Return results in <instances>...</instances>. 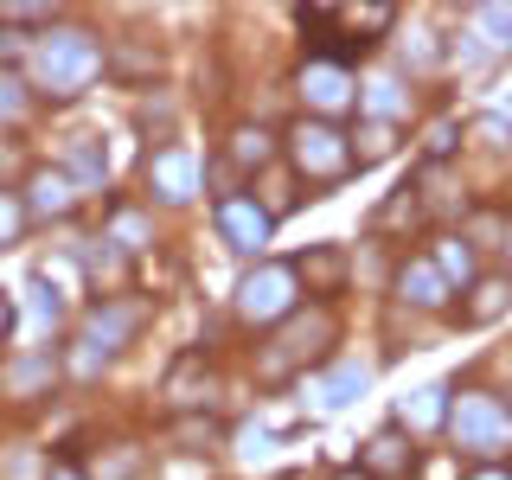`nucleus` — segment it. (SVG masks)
I'll list each match as a JSON object with an SVG mask.
<instances>
[{
  "label": "nucleus",
  "mask_w": 512,
  "mask_h": 480,
  "mask_svg": "<svg viewBox=\"0 0 512 480\" xmlns=\"http://www.w3.org/2000/svg\"><path fill=\"white\" fill-rule=\"evenodd\" d=\"M32 71H39L45 96H77L96 71H103V45H96L90 32H45Z\"/></svg>",
  "instance_id": "obj_1"
},
{
  "label": "nucleus",
  "mask_w": 512,
  "mask_h": 480,
  "mask_svg": "<svg viewBox=\"0 0 512 480\" xmlns=\"http://www.w3.org/2000/svg\"><path fill=\"white\" fill-rule=\"evenodd\" d=\"M448 436L468 448V455L493 461L500 448H512V410L493 391H461V404L448 410Z\"/></svg>",
  "instance_id": "obj_2"
},
{
  "label": "nucleus",
  "mask_w": 512,
  "mask_h": 480,
  "mask_svg": "<svg viewBox=\"0 0 512 480\" xmlns=\"http://www.w3.org/2000/svg\"><path fill=\"white\" fill-rule=\"evenodd\" d=\"M288 154H295L301 180H320V186H333V180L352 173V141L333 122H295L288 128Z\"/></svg>",
  "instance_id": "obj_3"
},
{
  "label": "nucleus",
  "mask_w": 512,
  "mask_h": 480,
  "mask_svg": "<svg viewBox=\"0 0 512 480\" xmlns=\"http://www.w3.org/2000/svg\"><path fill=\"white\" fill-rule=\"evenodd\" d=\"M237 314L256 320V327L295 314V269H288V263H263L256 276H244V288H237Z\"/></svg>",
  "instance_id": "obj_4"
},
{
  "label": "nucleus",
  "mask_w": 512,
  "mask_h": 480,
  "mask_svg": "<svg viewBox=\"0 0 512 480\" xmlns=\"http://www.w3.org/2000/svg\"><path fill=\"white\" fill-rule=\"evenodd\" d=\"M333 340V314L327 308H314V314H295L288 327L276 333V346L263 352V378H282L288 365H301V359H314L320 346Z\"/></svg>",
  "instance_id": "obj_5"
},
{
  "label": "nucleus",
  "mask_w": 512,
  "mask_h": 480,
  "mask_svg": "<svg viewBox=\"0 0 512 480\" xmlns=\"http://www.w3.org/2000/svg\"><path fill=\"white\" fill-rule=\"evenodd\" d=\"M135 327H141V308H135V301H109V308H96L84 320V340H77V346H84V352H77V372H96V365H103Z\"/></svg>",
  "instance_id": "obj_6"
},
{
  "label": "nucleus",
  "mask_w": 512,
  "mask_h": 480,
  "mask_svg": "<svg viewBox=\"0 0 512 480\" xmlns=\"http://www.w3.org/2000/svg\"><path fill=\"white\" fill-rule=\"evenodd\" d=\"M148 192L154 199H167V205H186L192 192H199V160H192V148H154L148 154Z\"/></svg>",
  "instance_id": "obj_7"
},
{
  "label": "nucleus",
  "mask_w": 512,
  "mask_h": 480,
  "mask_svg": "<svg viewBox=\"0 0 512 480\" xmlns=\"http://www.w3.org/2000/svg\"><path fill=\"white\" fill-rule=\"evenodd\" d=\"M218 237L231 244L237 256H256L269 244V212L256 199H244V192H231V199L218 205Z\"/></svg>",
  "instance_id": "obj_8"
},
{
  "label": "nucleus",
  "mask_w": 512,
  "mask_h": 480,
  "mask_svg": "<svg viewBox=\"0 0 512 480\" xmlns=\"http://www.w3.org/2000/svg\"><path fill=\"white\" fill-rule=\"evenodd\" d=\"M301 96H308L320 116H340L352 103V77L340 71V58H314L308 71H301Z\"/></svg>",
  "instance_id": "obj_9"
},
{
  "label": "nucleus",
  "mask_w": 512,
  "mask_h": 480,
  "mask_svg": "<svg viewBox=\"0 0 512 480\" xmlns=\"http://www.w3.org/2000/svg\"><path fill=\"white\" fill-rule=\"evenodd\" d=\"M410 461H416V448L404 429H378L372 442H365V468H372L378 480H397V474H410Z\"/></svg>",
  "instance_id": "obj_10"
},
{
  "label": "nucleus",
  "mask_w": 512,
  "mask_h": 480,
  "mask_svg": "<svg viewBox=\"0 0 512 480\" xmlns=\"http://www.w3.org/2000/svg\"><path fill=\"white\" fill-rule=\"evenodd\" d=\"M397 295H404L410 308H442V301H448V282H442L436 263H423V256H416V263L397 269Z\"/></svg>",
  "instance_id": "obj_11"
},
{
  "label": "nucleus",
  "mask_w": 512,
  "mask_h": 480,
  "mask_svg": "<svg viewBox=\"0 0 512 480\" xmlns=\"http://www.w3.org/2000/svg\"><path fill=\"white\" fill-rule=\"evenodd\" d=\"M71 205H77V186L64 180V173H52V167L32 173V199H26V212H39V218H64Z\"/></svg>",
  "instance_id": "obj_12"
},
{
  "label": "nucleus",
  "mask_w": 512,
  "mask_h": 480,
  "mask_svg": "<svg viewBox=\"0 0 512 480\" xmlns=\"http://www.w3.org/2000/svg\"><path fill=\"white\" fill-rule=\"evenodd\" d=\"M52 352H32V359H20V365H7V378H0V391L7 397H32L39 384H52Z\"/></svg>",
  "instance_id": "obj_13"
},
{
  "label": "nucleus",
  "mask_w": 512,
  "mask_h": 480,
  "mask_svg": "<svg viewBox=\"0 0 512 480\" xmlns=\"http://www.w3.org/2000/svg\"><path fill=\"white\" fill-rule=\"evenodd\" d=\"M365 378H372V372H365V365H340V372H327V378H320V410H340V404H352V397H359L365 391Z\"/></svg>",
  "instance_id": "obj_14"
},
{
  "label": "nucleus",
  "mask_w": 512,
  "mask_h": 480,
  "mask_svg": "<svg viewBox=\"0 0 512 480\" xmlns=\"http://www.w3.org/2000/svg\"><path fill=\"white\" fill-rule=\"evenodd\" d=\"M506 308H512V282L506 276H487V282L474 288V301H468V320H474V327H487V320H500Z\"/></svg>",
  "instance_id": "obj_15"
},
{
  "label": "nucleus",
  "mask_w": 512,
  "mask_h": 480,
  "mask_svg": "<svg viewBox=\"0 0 512 480\" xmlns=\"http://www.w3.org/2000/svg\"><path fill=\"white\" fill-rule=\"evenodd\" d=\"M442 384H429V391H416V397H404V410H397V416H404V429H410V436H423V429H436L442 423Z\"/></svg>",
  "instance_id": "obj_16"
},
{
  "label": "nucleus",
  "mask_w": 512,
  "mask_h": 480,
  "mask_svg": "<svg viewBox=\"0 0 512 480\" xmlns=\"http://www.w3.org/2000/svg\"><path fill=\"white\" fill-rule=\"evenodd\" d=\"M269 154H276V135H269V128L244 122V128H237V135H231V160H237V167H263Z\"/></svg>",
  "instance_id": "obj_17"
},
{
  "label": "nucleus",
  "mask_w": 512,
  "mask_h": 480,
  "mask_svg": "<svg viewBox=\"0 0 512 480\" xmlns=\"http://www.w3.org/2000/svg\"><path fill=\"white\" fill-rule=\"evenodd\" d=\"M135 468H141V448L116 442L109 455H96V461H90V474H84V480H135Z\"/></svg>",
  "instance_id": "obj_18"
},
{
  "label": "nucleus",
  "mask_w": 512,
  "mask_h": 480,
  "mask_svg": "<svg viewBox=\"0 0 512 480\" xmlns=\"http://www.w3.org/2000/svg\"><path fill=\"white\" fill-rule=\"evenodd\" d=\"M391 148H397V128L391 122H365L359 141H352V160H359V167H372V160H384Z\"/></svg>",
  "instance_id": "obj_19"
},
{
  "label": "nucleus",
  "mask_w": 512,
  "mask_h": 480,
  "mask_svg": "<svg viewBox=\"0 0 512 480\" xmlns=\"http://www.w3.org/2000/svg\"><path fill=\"white\" fill-rule=\"evenodd\" d=\"M109 244H122V250H148V244H154V224L122 205V212L109 218Z\"/></svg>",
  "instance_id": "obj_20"
},
{
  "label": "nucleus",
  "mask_w": 512,
  "mask_h": 480,
  "mask_svg": "<svg viewBox=\"0 0 512 480\" xmlns=\"http://www.w3.org/2000/svg\"><path fill=\"white\" fill-rule=\"evenodd\" d=\"M301 276H308V288H340L346 250H314V256H301Z\"/></svg>",
  "instance_id": "obj_21"
},
{
  "label": "nucleus",
  "mask_w": 512,
  "mask_h": 480,
  "mask_svg": "<svg viewBox=\"0 0 512 480\" xmlns=\"http://www.w3.org/2000/svg\"><path fill=\"white\" fill-rule=\"evenodd\" d=\"M103 71H116V77H148V71H160V52H135V45H116V52H103Z\"/></svg>",
  "instance_id": "obj_22"
},
{
  "label": "nucleus",
  "mask_w": 512,
  "mask_h": 480,
  "mask_svg": "<svg viewBox=\"0 0 512 480\" xmlns=\"http://www.w3.org/2000/svg\"><path fill=\"white\" fill-rule=\"evenodd\" d=\"M436 269H442V282H468V276H474V250L461 244V237H442Z\"/></svg>",
  "instance_id": "obj_23"
},
{
  "label": "nucleus",
  "mask_w": 512,
  "mask_h": 480,
  "mask_svg": "<svg viewBox=\"0 0 512 480\" xmlns=\"http://www.w3.org/2000/svg\"><path fill=\"white\" fill-rule=\"evenodd\" d=\"M71 173H77V186H103V148L96 141H77V154H71Z\"/></svg>",
  "instance_id": "obj_24"
},
{
  "label": "nucleus",
  "mask_w": 512,
  "mask_h": 480,
  "mask_svg": "<svg viewBox=\"0 0 512 480\" xmlns=\"http://www.w3.org/2000/svg\"><path fill=\"white\" fill-rule=\"evenodd\" d=\"M416 212H423V199H416V186H397V199L378 212V231H397V224H410Z\"/></svg>",
  "instance_id": "obj_25"
},
{
  "label": "nucleus",
  "mask_w": 512,
  "mask_h": 480,
  "mask_svg": "<svg viewBox=\"0 0 512 480\" xmlns=\"http://www.w3.org/2000/svg\"><path fill=\"white\" fill-rule=\"evenodd\" d=\"M365 90H372V96H365V103H372V116H378V122H391L397 109H404V90H397L391 77H372V84H365Z\"/></svg>",
  "instance_id": "obj_26"
},
{
  "label": "nucleus",
  "mask_w": 512,
  "mask_h": 480,
  "mask_svg": "<svg viewBox=\"0 0 512 480\" xmlns=\"http://www.w3.org/2000/svg\"><path fill=\"white\" fill-rule=\"evenodd\" d=\"M340 20H346L352 32H384L397 13H391V7H340Z\"/></svg>",
  "instance_id": "obj_27"
},
{
  "label": "nucleus",
  "mask_w": 512,
  "mask_h": 480,
  "mask_svg": "<svg viewBox=\"0 0 512 480\" xmlns=\"http://www.w3.org/2000/svg\"><path fill=\"white\" fill-rule=\"evenodd\" d=\"M20 224H26V205L13 199V192H0V244H13V237H20Z\"/></svg>",
  "instance_id": "obj_28"
},
{
  "label": "nucleus",
  "mask_w": 512,
  "mask_h": 480,
  "mask_svg": "<svg viewBox=\"0 0 512 480\" xmlns=\"http://www.w3.org/2000/svg\"><path fill=\"white\" fill-rule=\"evenodd\" d=\"M20 109H26V96H20V77H7V71H0V122H13Z\"/></svg>",
  "instance_id": "obj_29"
},
{
  "label": "nucleus",
  "mask_w": 512,
  "mask_h": 480,
  "mask_svg": "<svg viewBox=\"0 0 512 480\" xmlns=\"http://www.w3.org/2000/svg\"><path fill=\"white\" fill-rule=\"evenodd\" d=\"M423 148H429V160H442L448 148H455V122H436V128L423 135Z\"/></svg>",
  "instance_id": "obj_30"
},
{
  "label": "nucleus",
  "mask_w": 512,
  "mask_h": 480,
  "mask_svg": "<svg viewBox=\"0 0 512 480\" xmlns=\"http://www.w3.org/2000/svg\"><path fill=\"white\" fill-rule=\"evenodd\" d=\"M474 135H480V141H487V148H506V122H500V116H487V122H480V128H474Z\"/></svg>",
  "instance_id": "obj_31"
},
{
  "label": "nucleus",
  "mask_w": 512,
  "mask_h": 480,
  "mask_svg": "<svg viewBox=\"0 0 512 480\" xmlns=\"http://www.w3.org/2000/svg\"><path fill=\"white\" fill-rule=\"evenodd\" d=\"M474 480H512V474H506V468H480Z\"/></svg>",
  "instance_id": "obj_32"
},
{
  "label": "nucleus",
  "mask_w": 512,
  "mask_h": 480,
  "mask_svg": "<svg viewBox=\"0 0 512 480\" xmlns=\"http://www.w3.org/2000/svg\"><path fill=\"white\" fill-rule=\"evenodd\" d=\"M52 480H84V474H77V468H52Z\"/></svg>",
  "instance_id": "obj_33"
},
{
  "label": "nucleus",
  "mask_w": 512,
  "mask_h": 480,
  "mask_svg": "<svg viewBox=\"0 0 512 480\" xmlns=\"http://www.w3.org/2000/svg\"><path fill=\"white\" fill-rule=\"evenodd\" d=\"M7 320H13V314H7V301H0V333H7Z\"/></svg>",
  "instance_id": "obj_34"
},
{
  "label": "nucleus",
  "mask_w": 512,
  "mask_h": 480,
  "mask_svg": "<svg viewBox=\"0 0 512 480\" xmlns=\"http://www.w3.org/2000/svg\"><path fill=\"white\" fill-rule=\"evenodd\" d=\"M500 45H506V52H512V26H506V39H500Z\"/></svg>",
  "instance_id": "obj_35"
}]
</instances>
